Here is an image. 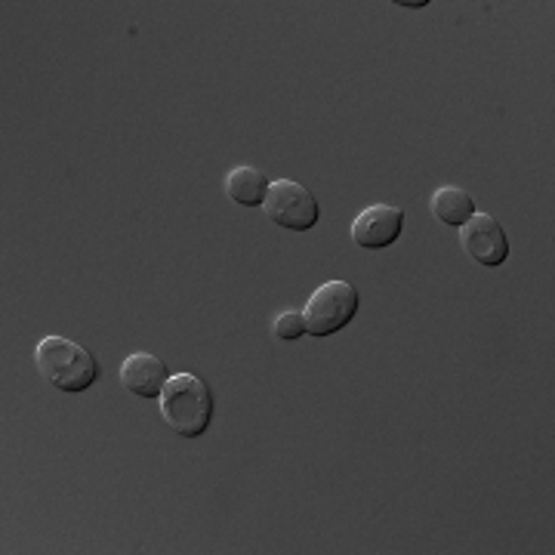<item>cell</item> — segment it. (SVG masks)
Wrapping results in <instances>:
<instances>
[{"label": "cell", "mask_w": 555, "mask_h": 555, "mask_svg": "<svg viewBox=\"0 0 555 555\" xmlns=\"http://www.w3.org/2000/svg\"><path fill=\"white\" fill-rule=\"evenodd\" d=\"M35 364L47 386L78 396L100 379V364L90 349L68 337H43L35 349Z\"/></svg>", "instance_id": "obj_1"}, {"label": "cell", "mask_w": 555, "mask_h": 555, "mask_svg": "<svg viewBox=\"0 0 555 555\" xmlns=\"http://www.w3.org/2000/svg\"><path fill=\"white\" fill-rule=\"evenodd\" d=\"M401 229H404V214L401 207L392 204H371L367 210H361L352 219V229L349 235L356 241L361 250H386L401 238Z\"/></svg>", "instance_id": "obj_6"}, {"label": "cell", "mask_w": 555, "mask_h": 555, "mask_svg": "<svg viewBox=\"0 0 555 555\" xmlns=\"http://www.w3.org/2000/svg\"><path fill=\"white\" fill-rule=\"evenodd\" d=\"M269 192V179L257 167H232L225 173V195L241 207H262V198Z\"/></svg>", "instance_id": "obj_9"}, {"label": "cell", "mask_w": 555, "mask_h": 555, "mask_svg": "<svg viewBox=\"0 0 555 555\" xmlns=\"http://www.w3.org/2000/svg\"><path fill=\"white\" fill-rule=\"evenodd\" d=\"M429 207H433V217L441 225H451V229H460L466 219L476 214V201H473V195L466 189H460V185H441V189H436Z\"/></svg>", "instance_id": "obj_8"}, {"label": "cell", "mask_w": 555, "mask_h": 555, "mask_svg": "<svg viewBox=\"0 0 555 555\" xmlns=\"http://www.w3.org/2000/svg\"><path fill=\"white\" fill-rule=\"evenodd\" d=\"M460 247L469 259H476L478 266H503L509 257V241L500 225V219L491 214H473L460 225Z\"/></svg>", "instance_id": "obj_5"}, {"label": "cell", "mask_w": 555, "mask_h": 555, "mask_svg": "<svg viewBox=\"0 0 555 555\" xmlns=\"http://www.w3.org/2000/svg\"><path fill=\"white\" fill-rule=\"evenodd\" d=\"M262 214L269 222H275L278 229L287 232H309L318 222V201L315 195L299 185L294 179H275L269 182V192L262 198Z\"/></svg>", "instance_id": "obj_4"}, {"label": "cell", "mask_w": 555, "mask_h": 555, "mask_svg": "<svg viewBox=\"0 0 555 555\" xmlns=\"http://www.w3.org/2000/svg\"><path fill=\"white\" fill-rule=\"evenodd\" d=\"M358 297L356 284L349 281H327L321 284L315 294L309 297L302 318H306V334L312 337H334L343 327H349V321L358 315Z\"/></svg>", "instance_id": "obj_3"}, {"label": "cell", "mask_w": 555, "mask_h": 555, "mask_svg": "<svg viewBox=\"0 0 555 555\" xmlns=\"http://www.w3.org/2000/svg\"><path fill=\"white\" fill-rule=\"evenodd\" d=\"M158 404L164 423L182 438L204 436L210 429L214 408H217L210 386L198 374H189V371L167 379Z\"/></svg>", "instance_id": "obj_2"}, {"label": "cell", "mask_w": 555, "mask_h": 555, "mask_svg": "<svg viewBox=\"0 0 555 555\" xmlns=\"http://www.w3.org/2000/svg\"><path fill=\"white\" fill-rule=\"evenodd\" d=\"M118 377L120 386H124L130 396L155 401V398H160L167 379L173 377V374H170V367L164 364V358L152 356V352H133V356L120 364Z\"/></svg>", "instance_id": "obj_7"}, {"label": "cell", "mask_w": 555, "mask_h": 555, "mask_svg": "<svg viewBox=\"0 0 555 555\" xmlns=\"http://www.w3.org/2000/svg\"><path fill=\"white\" fill-rule=\"evenodd\" d=\"M306 334V318L297 309H287V312H281V315L272 318V337L275 339H299Z\"/></svg>", "instance_id": "obj_10"}]
</instances>
